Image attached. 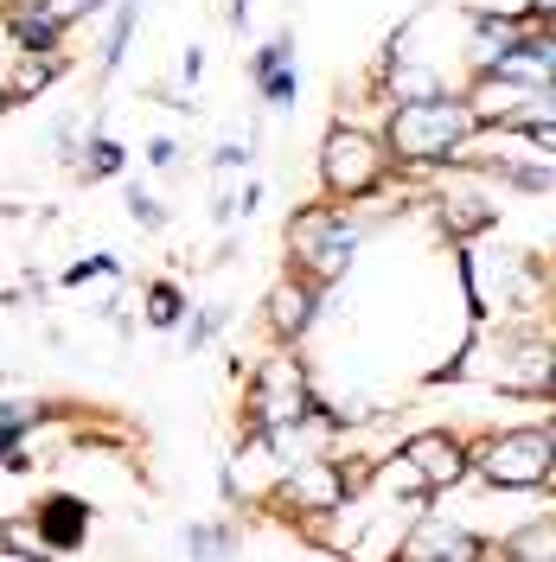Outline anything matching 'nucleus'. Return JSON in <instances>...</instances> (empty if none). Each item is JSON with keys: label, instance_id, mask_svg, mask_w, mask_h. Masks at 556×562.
Segmentation results:
<instances>
[{"label": "nucleus", "instance_id": "obj_1", "mask_svg": "<svg viewBox=\"0 0 556 562\" xmlns=\"http://www.w3.org/2000/svg\"><path fill=\"white\" fill-rule=\"evenodd\" d=\"M474 128V109L467 103H448V97H422V103H403L390 115V147L403 154V160H448L454 147L467 140Z\"/></svg>", "mask_w": 556, "mask_h": 562}, {"label": "nucleus", "instance_id": "obj_2", "mask_svg": "<svg viewBox=\"0 0 556 562\" xmlns=\"http://www.w3.org/2000/svg\"><path fill=\"white\" fill-rule=\"evenodd\" d=\"M556 467V441L551 435H537V428H519V435H505V441H492L487 448V480L492 486H544V473Z\"/></svg>", "mask_w": 556, "mask_h": 562}, {"label": "nucleus", "instance_id": "obj_3", "mask_svg": "<svg viewBox=\"0 0 556 562\" xmlns=\"http://www.w3.org/2000/svg\"><path fill=\"white\" fill-rule=\"evenodd\" d=\"M320 167H326V186L333 192H371L378 186V147L365 135H352V128H333Z\"/></svg>", "mask_w": 556, "mask_h": 562}, {"label": "nucleus", "instance_id": "obj_4", "mask_svg": "<svg viewBox=\"0 0 556 562\" xmlns=\"http://www.w3.org/2000/svg\"><path fill=\"white\" fill-rule=\"evenodd\" d=\"M294 249H301V262H308L320 281H333L340 269H346V256H352V231L333 217V211H313V217L294 224Z\"/></svg>", "mask_w": 556, "mask_h": 562}, {"label": "nucleus", "instance_id": "obj_5", "mask_svg": "<svg viewBox=\"0 0 556 562\" xmlns=\"http://www.w3.org/2000/svg\"><path fill=\"white\" fill-rule=\"evenodd\" d=\"M301 409H308V390H301V378H294L288 364H276V371L263 378V422H269V428H281V422H301Z\"/></svg>", "mask_w": 556, "mask_h": 562}, {"label": "nucleus", "instance_id": "obj_6", "mask_svg": "<svg viewBox=\"0 0 556 562\" xmlns=\"http://www.w3.org/2000/svg\"><path fill=\"white\" fill-rule=\"evenodd\" d=\"M403 454L422 467V480H429V486H448V480H460V448H454L448 435H416Z\"/></svg>", "mask_w": 556, "mask_h": 562}, {"label": "nucleus", "instance_id": "obj_7", "mask_svg": "<svg viewBox=\"0 0 556 562\" xmlns=\"http://www.w3.org/2000/svg\"><path fill=\"white\" fill-rule=\"evenodd\" d=\"M492 70L512 83H556V45H512Z\"/></svg>", "mask_w": 556, "mask_h": 562}, {"label": "nucleus", "instance_id": "obj_8", "mask_svg": "<svg viewBox=\"0 0 556 562\" xmlns=\"http://www.w3.org/2000/svg\"><path fill=\"white\" fill-rule=\"evenodd\" d=\"M38 530H45V543L70 550V543L84 537V505H77V498H52V505L38 512Z\"/></svg>", "mask_w": 556, "mask_h": 562}, {"label": "nucleus", "instance_id": "obj_9", "mask_svg": "<svg viewBox=\"0 0 556 562\" xmlns=\"http://www.w3.org/2000/svg\"><path fill=\"white\" fill-rule=\"evenodd\" d=\"M269 307H276V326H281V333H294V326H308L313 294H308V288H276V301H269Z\"/></svg>", "mask_w": 556, "mask_h": 562}, {"label": "nucleus", "instance_id": "obj_10", "mask_svg": "<svg viewBox=\"0 0 556 562\" xmlns=\"http://www.w3.org/2000/svg\"><path fill=\"white\" fill-rule=\"evenodd\" d=\"M294 492L313 498V505H333V498H340V480H333L326 467H301V473H294Z\"/></svg>", "mask_w": 556, "mask_h": 562}, {"label": "nucleus", "instance_id": "obj_11", "mask_svg": "<svg viewBox=\"0 0 556 562\" xmlns=\"http://www.w3.org/2000/svg\"><path fill=\"white\" fill-rule=\"evenodd\" d=\"M416 557H480V543H474V537H460V530H442V537L416 543Z\"/></svg>", "mask_w": 556, "mask_h": 562}, {"label": "nucleus", "instance_id": "obj_12", "mask_svg": "<svg viewBox=\"0 0 556 562\" xmlns=\"http://www.w3.org/2000/svg\"><path fill=\"white\" fill-rule=\"evenodd\" d=\"M512 557H556V525H544V530H519L512 543H505Z\"/></svg>", "mask_w": 556, "mask_h": 562}, {"label": "nucleus", "instance_id": "obj_13", "mask_svg": "<svg viewBox=\"0 0 556 562\" xmlns=\"http://www.w3.org/2000/svg\"><path fill=\"white\" fill-rule=\"evenodd\" d=\"M263 467H269V448H244V454H237V473H231V486L237 492L263 486Z\"/></svg>", "mask_w": 556, "mask_h": 562}, {"label": "nucleus", "instance_id": "obj_14", "mask_svg": "<svg viewBox=\"0 0 556 562\" xmlns=\"http://www.w3.org/2000/svg\"><path fill=\"white\" fill-rule=\"evenodd\" d=\"M397 97H410V103H422V97H435V70H403L397 65Z\"/></svg>", "mask_w": 556, "mask_h": 562}, {"label": "nucleus", "instance_id": "obj_15", "mask_svg": "<svg viewBox=\"0 0 556 562\" xmlns=\"http://www.w3.org/2000/svg\"><path fill=\"white\" fill-rule=\"evenodd\" d=\"M13 33H20V45H52V33H58V13H52V20H13Z\"/></svg>", "mask_w": 556, "mask_h": 562}, {"label": "nucleus", "instance_id": "obj_16", "mask_svg": "<svg viewBox=\"0 0 556 562\" xmlns=\"http://www.w3.org/2000/svg\"><path fill=\"white\" fill-rule=\"evenodd\" d=\"M147 307H154V314H147L154 326H174V319H179V294H174V288H154V294H147Z\"/></svg>", "mask_w": 556, "mask_h": 562}, {"label": "nucleus", "instance_id": "obj_17", "mask_svg": "<svg viewBox=\"0 0 556 562\" xmlns=\"http://www.w3.org/2000/svg\"><path fill=\"white\" fill-rule=\"evenodd\" d=\"M52 77H58V65H52V58H45V65H26V70H20V83H13V97H33L38 83H52Z\"/></svg>", "mask_w": 556, "mask_h": 562}, {"label": "nucleus", "instance_id": "obj_18", "mask_svg": "<svg viewBox=\"0 0 556 562\" xmlns=\"http://www.w3.org/2000/svg\"><path fill=\"white\" fill-rule=\"evenodd\" d=\"M90 167H97V173H115V167H122V147H115V140H97V147H90Z\"/></svg>", "mask_w": 556, "mask_h": 562}, {"label": "nucleus", "instance_id": "obj_19", "mask_svg": "<svg viewBox=\"0 0 556 562\" xmlns=\"http://www.w3.org/2000/svg\"><path fill=\"white\" fill-rule=\"evenodd\" d=\"M135 217H141V224H160V205H154L147 192H135Z\"/></svg>", "mask_w": 556, "mask_h": 562}, {"label": "nucleus", "instance_id": "obj_20", "mask_svg": "<svg viewBox=\"0 0 556 562\" xmlns=\"http://www.w3.org/2000/svg\"><path fill=\"white\" fill-rule=\"evenodd\" d=\"M537 13H556V0H537Z\"/></svg>", "mask_w": 556, "mask_h": 562}, {"label": "nucleus", "instance_id": "obj_21", "mask_svg": "<svg viewBox=\"0 0 556 562\" xmlns=\"http://www.w3.org/2000/svg\"><path fill=\"white\" fill-rule=\"evenodd\" d=\"M551 390H556V371H551Z\"/></svg>", "mask_w": 556, "mask_h": 562}, {"label": "nucleus", "instance_id": "obj_22", "mask_svg": "<svg viewBox=\"0 0 556 562\" xmlns=\"http://www.w3.org/2000/svg\"><path fill=\"white\" fill-rule=\"evenodd\" d=\"M551 20H556V13H551Z\"/></svg>", "mask_w": 556, "mask_h": 562}]
</instances>
